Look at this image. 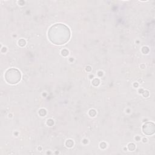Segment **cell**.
Returning <instances> with one entry per match:
<instances>
[{
	"label": "cell",
	"mask_w": 155,
	"mask_h": 155,
	"mask_svg": "<svg viewBox=\"0 0 155 155\" xmlns=\"http://www.w3.org/2000/svg\"><path fill=\"white\" fill-rule=\"evenodd\" d=\"M48 36L52 43L56 45H62L69 40L70 31L64 24H56L49 29Z\"/></svg>",
	"instance_id": "cell-1"
},
{
	"label": "cell",
	"mask_w": 155,
	"mask_h": 155,
	"mask_svg": "<svg viewBox=\"0 0 155 155\" xmlns=\"http://www.w3.org/2000/svg\"><path fill=\"white\" fill-rule=\"evenodd\" d=\"M21 78L20 71L16 68L8 69L5 74L6 81L10 84H16L18 83Z\"/></svg>",
	"instance_id": "cell-2"
},
{
	"label": "cell",
	"mask_w": 155,
	"mask_h": 155,
	"mask_svg": "<svg viewBox=\"0 0 155 155\" xmlns=\"http://www.w3.org/2000/svg\"><path fill=\"white\" fill-rule=\"evenodd\" d=\"M144 134L147 135H151L154 133V124L153 122H148L145 123L142 128Z\"/></svg>",
	"instance_id": "cell-3"
},
{
	"label": "cell",
	"mask_w": 155,
	"mask_h": 155,
	"mask_svg": "<svg viewBox=\"0 0 155 155\" xmlns=\"http://www.w3.org/2000/svg\"><path fill=\"white\" fill-rule=\"evenodd\" d=\"M25 41L24 40V39H21L19 41V45H21V46H24L25 45Z\"/></svg>",
	"instance_id": "cell-4"
},
{
	"label": "cell",
	"mask_w": 155,
	"mask_h": 155,
	"mask_svg": "<svg viewBox=\"0 0 155 155\" xmlns=\"http://www.w3.org/2000/svg\"><path fill=\"white\" fill-rule=\"evenodd\" d=\"M68 54V51L67 50H64L62 51V54L64 56H67Z\"/></svg>",
	"instance_id": "cell-5"
}]
</instances>
